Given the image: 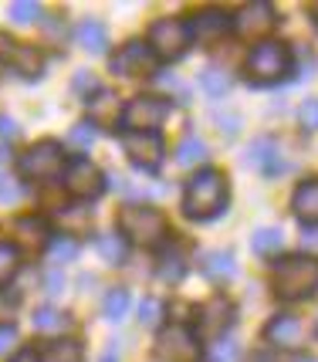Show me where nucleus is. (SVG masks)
I'll return each mask as SVG.
<instances>
[{
    "mask_svg": "<svg viewBox=\"0 0 318 362\" xmlns=\"http://www.w3.org/2000/svg\"><path fill=\"white\" fill-rule=\"evenodd\" d=\"M159 322H163V301L159 298L139 301V325H143V329H156Z\"/></svg>",
    "mask_w": 318,
    "mask_h": 362,
    "instance_id": "obj_35",
    "label": "nucleus"
},
{
    "mask_svg": "<svg viewBox=\"0 0 318 362\" xmlns=\"http://www.w3.org/2000/svg\"><path fill=\"white\" fill-rule=\"evenodd\" d=\"M315 332H318V329H315Z\"/></svg>",
    "mask_w": 318,
    "mask_h": 362,
    "instance_id": "obj_49",
    "label": "nucleus"
},
{
    "mask_svg": "<svg viewBox=\"0 0 318 362\" xmlns=\"http://www.w3.org/2000/svg\"><path fill=\"white\" fill-rule=\"evenodd\" d=\"M298 362H318V359H312V356H305V359H298Z\"/></svg>",
    "mask_w": 318,
    "mask_h": 362,
    "instance_id": "obj_48",
    "label": "nucleus"
},
{
    "mask_svg": "<svg viewBox=\"0 0 318 362\" xmlns=\"http://www.w3.org/2000/svg\"><path fill=\"white\" fill-rule=\"evenodd\" d=\"M0 62L7 64L11 71H17L20 78H41L45 71V58L34 45H20V41H4L0 47Z\"/></svg>",
    "mask_w": 318,
    "mask_h": 362,
    "instance_id": "obj_13",
    "label": "nucleus"
},
{
    "mask_svg": "<svg viewBox=\"0 0 318 362\" xmlns=\"http://www.w3.org/2000/svg\"><path fill=\"white\" fill-rule=\"evenodd\" d=\"M318 291V257L291 254L274 268V295L281 301H305Z\"/></svg>",
    "mask_w": 318,
    "mask_h": 362,
    "instance_id": "obj_2",
    "label": "nucleus"
},
{
    "mask_svg": "<svg viewBox=\"0 0 318 362\" xmlns=\"http://www.w3.org/2000/svg\"><path fill=\"white\" fill-rule=\"evenodd\" d=\"M298 119L308 132H318V98H308L302 109H298Z\"/></svg>",
    "mask_w": 318,
    "mask_h": 362,
    "instance_id": "obj_39",
    "label": "nucleus"
},
{
    "mask_svg": "<svg viewBox=\"0 0 318 362\" xmlns=\"http://www.w3.org/2000/svg\"><path fill=\"white\" fill-rule=\"evenodd\" d=\"M48 251H51V261L64 264V261H75V254H78V244H75L71 237H58V240H51V244H48Z\"/></svg>",
    "mask_w": 318,
    "mask_h": 362,
    "instance_id": "obj_37",
    "label": "nucleus"
},
{
    "mask_svg": "<svg viewBox=\"0 0 318 362\" xmlns=\"http://www.w3.org/2000/svg\"><path fill=\"white\" fill-rule=\"evenodd\" d=\"M41 17V4H34V0H14L11 4V21L14 24H31Z\"/></svg>",
    "mask_w": 318,
    "mask_h": 362,
    "instance_id": "obj_36",
    "label": "nucleus"
},
{
    "mask_svg": "<svg viewBox=\"0 0 318 362\" xmlns=\"http://www.w3.org/2000/svg\"><path fill=\"white\" fill-rule=\"evenodd\" d=\"M64 170V149L61 142H34L31 149L20 156V176L24 180H37V183H45V180H54V176Z\"/></svg>",
    "mask_w": 318,
    "mask_h": 362,
    "instance_id": "obj_8",
    "label": "nucleus"
},
{
    "mask_svg": "<svg viewBox=\"0 0 318 362\" xmlns=\"http://www.w3.org/2000/svg\"><path fill=\"white\" fill-rule=\"evenodd\" d=\"M102 315L109 322H122L129 315V291L126 288H109V295L102 298Z\"/></svg>",
    "mask_w": 318,
    "mask_h": 362,
    "instance_id": "obj_30",
    "label": "nucleus"
},
{
    "mask_svg": "<svg viewBox=\"0 0 318 362\" xmlns=\"http://www.w3.org/2000/svg\"><path fill=\"white\" fill-rule=\"evenodd\" d=\"M247 166H254L257 173H264V176H274L278 170H281L278 142L268 139V136L254 139V142H251V149H247Z\"/></svg>",
    "mask_w": 318,
    "mask_h": 362,
    "instance_id": "obj_17",
    "label": "nucleus"
},
{
    "mask_svg": "<svg viewBox=\"0 0 318 362\" xmlns=\"http://www.w3.org/2000/svg\"><path fill=\"white\" fill-rule=\"evenodd\" d=\"M20 193H24V189H20V183H17L14 176L0 173V204H17Z\"/></svg>",
    "mask_w": 318,
    "mask_h": 362,
    "instance_id": "obj_38",
    "label": "nucleus"
},
{
    "mask_svg": "<svg viewBox=\"0 0 318 362\" xmlns=\"http://www.w3.org/2000/svg\"><path fill=\"white\" fill-rule=\"evenodd\" d=\"M109 68L112 75H119V78H149L159 68V58L153 54V47L146 41H129V45H122L112 54Z\"/></svg>",
    "mask_w": 318,
    "mask_h": 362,
    "instance_id": "obj_10",
    "label": "nucleus"
},
{
    "mask_svg": "<svg viewBox=\"0 0 318 362\" xmlns=\"http://www.w3.org/2000/svg\"><path fill=\"white\" fill-rule=\"evenodd\" d=\"M183 271H187V261H183V251H179V247H163V251H159V261H156L159 281L176 284L183 278Z\"/></svg>",
    "mask_w": 318,
    "mask_h": 362,
    "instance_id": "obj_22",
    "label": "nucleus"
},
{
    "mask_svg": "<svg viewBox=\"0 0 318 362\" xmlns=\"http://www.w3.org/2000/svg\"><path fill=\"white\" fill-rule=\"evenodd\" d=\"M119 146L129 156L132 166H139L143 173H156L166 159V146L159 139V132H119Z\"/></svg>",
    "mask_w": 318,
    "mask_h": 362,
    "instance_id": "obj_7",
    "label": "nucleus"
},
{
    "mask_svg": "<svg viewBox=\"0 0 318 362\" xmlns=\"http://www.w3.org/2000/svg\"><path fill=\"white\" fill-rule=\"evenodd\" d=\"M85 102H88V115H92V119H88V122H92V126H98V122H109V119H115V95L112 92H105V88H98L95 92V98H85Z\"/></svg>",
    "mask_w": 318,
    "mask_h": 362,
    "instance_id": "obj_28",
    "label": "nucleus"
},
{
    "mask_svg": "<svg viewBox=\"0 0 318 362\" xmlns=\"http://www.w3.org/2000/svg\"><path fill=\"white\" fill-rule=\"evenodd\" d=\"M187 28H190V37H196V41H213L230 28V17L220 14V11H204L193 21H187Z\"/></svg>",
    "mask_w": 318,
    "mask_h": 362,
    "instance_id": "obj_18",
    "label": "nucleus"
},
{
    "mask_svg": "<svg viewBox=\"0 0 318 362\" xmlns=\"http://www.w3.org/2000/svg\"><path fill=\"white\" fill-rule=\"evenodd\" d=\"M7 234H11L7 244L24 247V251H41V247H48L51 244V227L41 221V217H34V214H28V217H14L11 227H7Z\"/></svg>",
    "mask_w": 318,
    "mask_h": 362,
    "instance_id": "obj_14",
    "label": "nucleus"
},
{
    "mask_svg": "<svg viewBox=\"0 0 318 362\" xmlns=\"http://www.w3.org/2000/svg\"><path fill=\"white\" fill-rule=\"evenodd\" d=\"M119 234L132 240V244H139V247H159L170 237V221L156 206L129 204L119 210Z\"/></svg>",
    "mask_w": 318,
    "mask_h": 362,
    "instance_id": "obj_3",
    "label": "nucleus"
},
{
    "mask_svg": "<svg viewBox=\"0 0 318 362\" xmlns=\"http://www.w3.org/2000/svg\"><path fill=\"white\" fill-rule=\"evenodd\" d=\"M173 112L170 98H159V95H139V98H129L126 109L119 112V122L126 132H156Z\"/></svg>",
    "mask_w": 318,
    "mask_h": 362,
    "instance_id": "obj_5",
    "label": "nucleus"
},
{
    "mask_svg": "<svg viewBox=\"0 0 318 362\" xmlns=\"http://www.w3.org/2000/svg\"><path fill=\"white\" fill-rule=\"evenodd\" d=\"M7 362H41V359H37V352H31V349H20L14 359H7Z\"/></svg>",
    "mask_w": 318,
    "mask_h": 362,
    "instance_id": "obj_46",
    "label": "nucleus"
},
{
    "mask_svg": "<svg viewBox=\"0 0 318 362\" xmlns=\"http://www.w3.org/2000/svg\"><path fill=\"white\" fill-rule=\"evenodd\" d=\"M0 136H7V139H14L17 136V122L11 115H0Z\"/></svg>",
    "mask_w": 318,
    "mask_h": 362,
    "instance_id": "obj_43",
    "label": "nucleus"
},
{
    "mask_svg": "<svg viewBox=\"0 0 318 362\" xmlns=\"http://www.w3.org/2000/svg\"><path fill=\"white\" fill-rule=\"evenodd\" d=\"M281 244H285V237L278 227H261L254 237H251V251L261 254V257H274V254L281 251Z\"/></svg>",
    "mask_w": 318,
    "mask_h": 362,
    "instance_id": "obj_29",
    "label": "nucleus"
},
{
    "mask_svg": "<svg viewBox=\"0 0 318 362\" xmlns=\"http://www.w3.org/2000/svg\"><path fill=\"white\" fill-rule=\"evenodd\" d=\"M17 342V332L14 325H0V352H7V349Z\"/></svg>",
    "mask_w": 318,
    "mask_h": 362,
    "instance_id": "obj_42",
    "label": "nucleus"
},
{
    "mask_svg": "<svg viewBox=\"0 0 318 362\" xmlns=\"http://www.w3.org/2000/svg\"><path fill=\"white\" fill-rule=\"evenodd\" d=\"M312 17H315V24H318V0L312 4Z\"/></svg>",
    "mask_w": 318,
    "mask_h": 362,
    "instance_id": "obj_47",
    "label": "nucleus"
},
{
    "mask_svg": "<svg viewBox=\"0 0 318 362\" xmlns=\"http://www.w3.org/2000/svg\"><path fill=\"white\" fill-rule=\"evenodd\" d=\"M95 139H98V126H92V122H78V126H71V132H68V142L75 149H92Z\"/></svg>",
    "mask_w": 318,
    "mask_h": 362,
    "instance_id": "obj_34",
    "label": "nucleus"
},
{
    "mask_svg": "<svg viewBox=\"0 0 318 362\" xmlns=\"http://www.w3.org/2000/svg\"><path fill=\"white\" fill-rule=\"evenodd\" d=\"M183 210L190 221H213L227 210V176L217 170H200L183 189Z\"/></svg>",
    "mask_w": 318,
    "mask_h": 362,
    "instance_id": "obj_1",
    "label": "nucleus"
},
{
    "mask_svg": "<svg viewBox=\"0 0 318 362\" xmlns=\"http://www.w3.org/2000/svg\"><path fill=\"white\" fill-rule=\"evenodd\" d=\"M64 189L75 197V200H95L102 197V189H105V176L98 170L95 163H88L85 156L71 159V163H64Z\"/></svg>",
    "mask_w": 318,
    "mask_h": 362,
    "instance_id": "obj_11",
    "label": "nucleus"
},
{
    "mask_svg": "<svg viewBox=\"0 0 318 362\" xmlns=\"http://www.w3.org/2000/svg\"><path fill=\"white\" fill-rule=\"evenodd\" d=\"M159 362H200V339L190 325H170L156 335Z\"/></svg>",
    "mask_w": 318,
    "mask_h": 362,
    "instance_id": "obj_9",
    "label": "nucleus"
},
{
    "mask_svg": "<svg viewBox=\"0 0 318 362\" xmlns=\"http://www.w3.org/2000/svg\"><path fill=\"white\" fill-rule=\"evenodd\" d=\"M288 71H291V51L281 41H261L251 47L244 62V75L251 85H278L288 78Z\"/></svg>",
    "mask_w": 318,
    "mask_h": 362,
    "instance_id": "obj_4",
    "label": "nucleus"
},
{
    "mask_svg": "<svg viewBox=\"0 0 318 362\" xmlns=\"http://www.w3.org/2000/svg\"><path fill=\"white\" fill-rule=\"evenodd\" d=\"M274 21H278L274 7L264 4V0H254V4L240 7L237 14L230 17V28H234V34L244 37V41H268Z\"/></svg>",
    "mask_w": 318,
    "mask_h": 362,
    "instance_id": "obj_12",
    "label": "nucleus"
},
{
    "mask_svg": "<svg viewBox=\"0 0 318 362\" xmlns=\"http://www.w3.org/2000/svg\"><path fill=\"white\" fill-rule=\"evenodd\" d=\"M75 92H98V81L92 71H78L75 75Z\"/></svg>",
    "mask_w": 318,
    "mask_h": 362,
    "instance_id": "obj_40",
    "label": "nucleus"
},
{
    "mask_svg": "<svg viewBox=\"0 0 318 362\" xmlns=\"http://www.w3.org/2000/svg\"><path fill=\"white\" fill-rule=\"evenodd\" d=\"M200 88L213 98H220V95L230 92V75L223 71V68H204L200 71Z\"/></svg>",
    "mask_w": 318,
    "mask_h": 362,
    "instance_id": "obj_31",
    "label": "nucleus"
},
{
    "mask_svg": "<svg viewBox=\"0 0 318 362\" xmlns=\"http://www.w3.org/2000/svg\"><path fill=\"white\" fill-rule=\"evenodd\" d=\"M75 45L85 47L88 54H102V51L109 47V31H105V24H98V21H81L78 28H75Z\"/></svg>",
    "mask_w": 318,
    "mask_h": 362,
    "instance_id": "obj_21",
    "label": "nucleus"
},
{
    "mask_svg": "<svg viewBox=\"0 0 318 362\" xmlns=\"http://www.w3.org/2000/svg\"><path fill=\"white\" fill-rule=\"evenodd\" d=\"M98 362H122V356H119V346H115V342H109V346L102 349Z\"/></svg>",
    "mask_w": 318,
    "mask_h": 362,
    "instance_id": "obj_44",
    "label": "nucleus"
},
{
    "mask_svg": "<svg viewBox=\"0 0 318 362\" xmlns=\"http://www.w3.org/2000/svg\"><path fill=\"white\" fill-rule=\"evenodd\" d=\"M17 301H20V295H11V298H7V295H0V325H7V318H11V312H14L17 308Z\"/></svg>",
    "mask_w": 318,
    "mask_h": 362,
    "instance_id": "obj_41",
    "label": "nucleus"
},
{
    "mask_svg": "<svg viewBox=\"0 0 318 362\" xmlns=\"http://www.w3.org/2000/svg\"><path fill=\"white\" fill-rule=\"evenodd\" d=\"M264 339H268L271 346H278V349H295V346H302L305 329H302V322H298L295 315H278L268 329H264Z\"/></svg>",
    "mask_w": 318,
    "mask_h": 362,
    "instance_id": "obj_16",
    "label": "nucleus"
},
{
    "mask_svg": "<svg viewBox=\"0 0 318 362\" xmlns=\"http://www.w3.org/2000/svg\"><path fill=\"white\" fill-rule=\"evenodd\" d=\"M95 251L102 261H109V264H122L126 261V237L115 234V230H109V234H98L95 237Z\"/></svg>",
    "mask_w": 318,
    "mask_h": 362,
    "instance_id": "obj_26",
    "label": "nucleus"
},
{
    "mask_svg": "<svg viewBox=\"0 0 318 362\" xmlns=\"http://www.w3.org/2000/svg\"><path fill=\"white\" fill-rule=\"evenodd\" d=\"M17 271H20V251H17L14 244H0V284H7L14 278Z\"/></svg>",
    "mask_w": 318,
    "mask_h": 362,
    "instance_id": "obj_33",
    "label": "nucleus"
},
{
    "mask_svg": "<svg viewBox=\"0 0 318 362\" xmlns=\"http://www.w3.org/2000/svg\"><path fill=\"white\" fill-rule=\"evenodd\" d=\"M234 325V305L220 295H213L207 305H200L196 312V332L207 335V339H220L223 332Z\"/></svg>",
    "mask_w": 318,
    "mask_h": 362,
    "instance_id": "obj_15",
    "label": "nucleus"
},
{
    "mask_svg": "<svg viewBox=\"0 0 318 362\" xmlns=\"http://www.w3.org/2000/svg\"><path fill=\"white\" fill-rule=\"evenodd\" d=\"M37 359L41 362H85V349H81L78 339H58Z\"/></svg>",
    "mask_w": 318,
    "mask_h": 362,
    "instance_id": "obj_24",
    "label": "nucleus"
},
{
    "mask_svg": "<svg viewBox=\"0 0 318 362\" xmlns=\"http://www.w3.org/2000/svg\"><path fill=\"white\" fill-rule=\"evenodd\" d=\"M146 45L153 47V54H156L159 62H176V58H183V54L190 51L193 37H190V28H187V21H176V17H163V21H156V24L149 28V37H146Z\"/></svg>",
    "mask_w": 318,
    "mask_h": 362,
    "instance_id": "obj_6",
    "label": "nucleus"
},
{
    "mask_svg": "<svg viewBox=\"0 0 318 362\" xmlns=\"http://www.w3.org/2000/svg\"><path fill=\"white\" fill-rule=\"evenodd\" d=\"M58 223H61L64 234H85L92 223V210L88 206H64V210H58Z\"/></svg>",
    "mask_w": 318,
    "mask_h": 362,
    "instance_id": "obj_27",
    "label": "nucleus"
},
{
    "mask_svg": "<svg viewBox=\"0 0 318 362\" xmlns=\"http://www.w3.org/2000/svg\"><path fill=\"white\" fill-rule=\"evenodd\" d=\"M291 206H295V217L302 223H318V180H305L302 187L295 189Z\"/></svg>",
    "mask_w": 318,
    "mask_h": 362,
    "instance_id": "obj_20",
    "label": "nucleus"
},
{
    "mask_svg": "<svg viewBox=\"0 0 318 362\" xmlns=\"http://www.w3.org/2000/svg\"><path fill=\"white\" fill-rule=\"evenodd\" d=\"M207 142L196 139V136H187V139H179L176 146V163L183 166V170H193V166H200V163H207Z\"/></svg>",
    "mask_w": 318,
    "mask_h": 362,
    "instance_id": "obj_25",
    "label": "nucleus"
},
{
    "mask_svg": "<svg viewBox=\"0 0 318 362\" xmlns=\"http://www.w3.org/2000/svg\"><path fill=\"white\" fill-rule=\"evenodd\" d=\"M200 271H204L213 284H223L237 274V261H234L230 251H207L204 261H200Z\"/></svg>",
    "mask_w": 318,
    "mask_h": 362,
    "instance_id": "obj_19",
    "label": "nucleus"
},
{
    "mask_svg": "<svg viewBox=\"0 0 318 362\" xmlns=\"http://www.w3.org/2000/svg\"><path fill=\"white\" fill-rule=\"evenodd\" d=\"M61 284H64V278L58 274V271H51V274H48V291H51V295H58V291H61Z\"/></svg>",
    "mask_w": 318,
    "mask_h": 362,
    "instance_id": "obj_45",
    "label": "nucleus"
},
{
    "mask_svg": "<svg viewBox=\"0 0 318 362\" xmlns=\"http://www.w3.org/2000/svg\"><path fill=\"white\" fill-rule=\"evenodd\" d=\"M240 342L237 339H230V335H220V339H213V346H210V362H240Z\"/></svg>",
    "mask_w": 318,
    "mask_h": 362,
    "instance_id": "obj_32",
    "label": "nucleus"
},
{
    "mask_svg": "<svg viewBox=\"0 0 318 362\" xmlns=\"http://www.w3.org/2000/svg\"><path fill=\"white\" fill-rule=\"evenodd\" d=\"M34 329L37 332H45V335H61L68 325H71V318L64 315L61 308H51V305H41V308H34Z\"/></svg>",
    "mask_w": 318,
    "mask_h": 362,
    "instance_id": "obj_23",
    "label": "nucleus"
}]
</instances>
